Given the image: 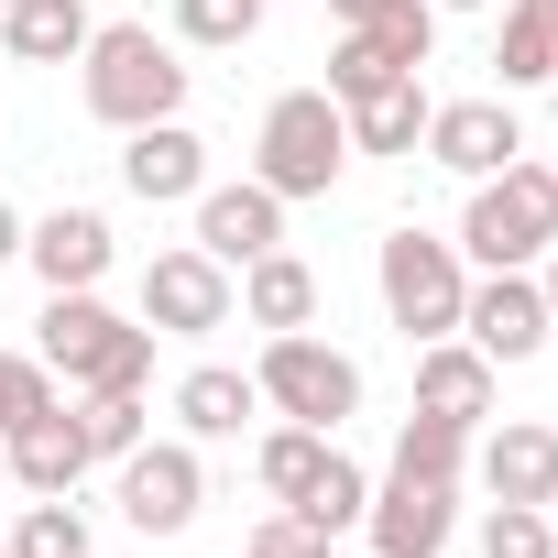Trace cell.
<instances>
[{"instance_id":"obj_1","label":"cell","mask_w":558,"mask_h":558,"mask_svg":"<svg viewBox=\"0 0 558 558\" xmlns=\"http://www.w3.org/2000/svg\"><path fill=\"white\" fill-rule=\"evenodd\" d=\"M77 99H88V121H110V132L175 121V110H186V56H175V34H154V23H99L88 56H77Z\"/></svg>"},{"instance_id":"obj_2","label":"cell","mask_w":558,"mask_h":558,"mask_svg":"<svg viewBox=\"0 0 558 558\" xmlns=\"http://www.w3.org/2000/svg\"><path fill=\"white\" fill-rule=\"evenodd\" d=\"M34 362L66 373L77 395H143L154 329H143V318H110L99 286H88V296H45V351H34Z\"/></svg>"},{"instance_id":"obj_3","label":"cell","mask_w":558,"mask_h":558,"mask_svg":"<svg viewBox=\"0 0 558 558\" xmlns=\"http://www.w3.org/2000/svg\"><path fill=\"white\" fill-rule=\"evenodd\" d=\"M558 252V165H504V175H482L471 186V208H460V263H482V274H504V263H547Z\"/></svg>"},{"instance_id":"obj_4","label":"cell","mask_w":558,"mask_h":558,"mask_svg":"<svg viewBox=\"0 0 558 558\" xmlns=\"http://www.w3.org/2000/svg\"><path fill=\"white\" fill-rule=\"evenodd\" d=\"M252 175L274 186V197H329L340 175H351V121H340V99L329 88H286L263 110V132H252Z\"/></svg>"},{"instance_id":"obj_5","label":"cell","mask_w":558,"mask_h":558,"mask_svg":"<svg viewBox=\"0 0 558 558\" xmlns=\"http://www.w3.org/2000/svg\"><path fill=\"white\" fill-rule=\"evenodd\" d=\"M252 395H263L274 416H296V427L340 438V427L362 416V362H351L340 340H318V329H274L263 362H252Z\"/></svg>"},{"instance_id":"obj_6","label":"cell","mask_w":558,"mask_h":558,"mask_svg":"<svg viewBox=\"0 0 558 558\" xmlns=\"http://www.w3.org/2000/svg\"><path fill=\"white\" fill-rule=\"evenodd\" d=\"M373 286H384V318H395L405 340H449V329H460V296H471V263H460V241H438V230H384Z\"/></svg>"},{"instance_id":"obj_7","label":"cell","mask_w":558,"mask_h":558,"mask_svg":"<svg viewBox=\"0 0 558 558\" xmlns=\"http://www.w3.org/2000/svg\"><path fill=\"white\" fill-rule=\"evenodd\" d=\"M460 340L504 373V362H536L558 340L547 318V286H536V263H504V274H471V296H460Z\"/></svg>"},{"instance_id":"obj_8","label":"cell","mask_w":558,"mask_h":558,"mask_svg":"<svg viewBox=\"0 0 558 558\" xmlns=\"http://www.w3.org/2000/svg\"><path fill=\"white\" fill-rule=\"evenodd\" d=\"M143 329H154V340H208V329H230V263H208L197 241L154 252V263H143Z\"/></svg>"},{"instance_id":"obj_9","label":"cell","mask_w":558,"mask_h":558,"mask_svg":"<svg viewBox=\"0 0 558 558\" xmlns=\"http://www.w3.org/2000/svg\"><path fill=\"white\" fill-rule=\"evenodd\" d=\"M121 471V514L143 525V536H186L197 525V504H208V471H197V438H143L132 460H110Z\"/></svg>"},{"instance_id":"obj_10","label":"cell","mask_w":558,"mask_h":558,"mask_svg":"<svg viewBox=\"0 0 558 558\" xmlns=\"http://www.w3.org/2000/svg\"><path fill=\"white\" fill-rule=\"evenodd\" d=\"M416 154H427V165H449L460 186H482V175H504V165L525 154V121H514V99H504V88H493V99H438Z\"/></svg>"},{"instance_id":"obj_11","label":"cell","mask_w":558,"mask_h":558,"mask_svg":"<svg viewBox=\"0 0 558 558\" xmlns=\"http://www.w3.org/2000/svg\"><path fill=\"white\" fill-rule=\"evenodd\" d=\"M362 525H373V558H449V536H460V482L395 471V482L362 504Z\"/></svg>"},{"instance_id":"obj_12","label":"cell","mask_w":558,"mask_h":558,"mask_svg":"<svg viewBox=\"0 0 558 558\" xmlns=\"http://www.w3.org/2000/svg\"><path fill=\"white\" fill-rule=\"evenodd\" d=\"M186 208H197V252H208V263H230V274H241V263H263L274 241H286V197H274L263 175H241V186H197Z\"/></svg>"},{"instance_id":"obj_13","label":"cell","mask_w":558,"mask_h":558,"mask_svg":"<svg viewBox=\"0 0 558 558\" xmlns=\"http://www.w3.org/2000/svg\"><path fill=\"white\" fill-rule=\"evenodd\" d=\"M121 186H132L143 208H186V197L208 186V143L186 132V110H175V121H143V132H121Z\"/></svg>"},{"instance_id":"obj_14","label":"cell","mask_w":558,"mask_h":558,"mask_svg":"<svg viewBox=\"0 0 558 558\" xmlns=\"http://www.w3.org/2000/svg\"><path fill=\"white\" fill-rule=\"evenodd\" d=\"M23 263L45 274V296H88L99 274L121 263V241H110V219H99V208H56V219H34V230H23Z\"/></svg>"},{"instance_id":"obj_15","label":"cell","mask_w":558,"mask_h":558,"mask_svg":"<svg viewBox=\"0 0 558 558\" xmlns=\"http://www.w3.org/2000/svg\"><path fill=\"white\" fill-rule=\"evenodd\" d=\"M482 493L493 504H558V427H536V416H504L493 438H482Z\"/></svg>"},{"instance_id":"obj_16","label":"cell","mask_w":558,"mask_h":558,"mask_svg":"<svg viewBox=\"0 0 558 558\" xmlns=\"http://www.w3.org/2000/svg\"><path fill=\"white\" fill-rule=\"evenodd\" d=\"M0 449H12V482H23V493H77V482L99 471V460H88V427H77V405H45V416H23Z\"/></svg>"},{"instance_id":"obj_17","label":"cell","mask_w":558,"mask_h":558,"mask_svg":"<svg viewBox=\"0 0 558 558\" xmlns=\"http://www.w3.org/2000/svg\"><path fill=\"white\" fill-rule=\"evenodd\" d=\"M493 384H504V373H493L460 329H449V340H416V405H427V416L482 427V416H493Z\"/></svg>"},{"instance_id":"obj_18","label":"cell","mask_w":558,"mask_h":558,"mask_svg":"<svg viewBox=\"0 0 558 558\" xmlns=\"http://www.w3.org/2000/svg\"><path fill=\"white\" fill-rule=\"evenodd\" d=\"M230 307L274 340V329H318V274L286 252V241H274L263 263H241V286H230Z\"/></svg>"},{"instance_id":"obj_19","label":"cell","mask_w":558,"mask_h":558,"mask_svg":"<svg viewBox=\"0 0 558 558\" xmlns=\"http://www.w3.org/2000/svg\"><path fill=\"white\" fill-rule=\"evenodd\" d=\"M427 110H438V99H427L416 77H384V88H362L340 121H351V154H416V143H427Z\"/></svg>"},{"instance_id":"obj_20","label":"cell","mask_w":558,"mask_h":558,"mask_svg":"<svg viewBox=\"0 0 558 558\" xmlns=\"http://www.w3.org/2000/svg\"><path fill=\"white\" fill-rule=\"evenodd\" d=\"M88 0H12V12H0V45H12L23 66H77L88 56Z\"/></svg>"},{"instance_id":"obj_21","label":"cell","mask_w":558,"mask_h":558,"mask_svg":"<svg viewBox=\"0 0 558 558\" xmlns=\"http://www.w3.org/2000/svg\"><path fill=\"white\" fill-rule=\"evenodd\" d=\"M493 66H504V99H514V88H547V77H558V0H504Z\"/></svg>"},{"instance_id":"obj_22","label":"cell","mask_w":558,"mask_h":558,"mask_svg":"<svg viewBox=\"0 0 558 558\" xmlns=\"http://www.w3.org/2000/svg\"><path fill=\"white\" fill-rule=\"evenodd\" d=\"M252 405H263V395H252V373H230V362H197V373L175 384V427H186V438H241Z\"/></svg>"},{"instance_id":"obj_23","label":"cell","mask_w":558,"mask_h":558,"mask_svg":"<svg viewBox=\"0 0 558 558\" xmlns=\"http://www.w3.org/2000/svg\"><path fill=\"white\" fill-rule=\"evenodd\" d=\"M362 504H373V482H362V460H351V449L329 438V460H318V482H307V493H296L286 514H307L318 536H351V525H362Z\"/></svg>"},{"instance_id":"obj_24","label":"cell","mask_w":558,"mask_h":558,"mask_svg":"<svg viewBox=\"0 0 558 558\" xmlns=\"http://www.w3.org/2000/svg\"><path fill=\"white\" fill-rule=\"evenodd\" d=\"M395 471H416V482H460V471H471V427L416 405V416L395 427Z\"/></svg>"},{"instance_id":"obj_25","label":"cell","mask_w":558,"mask_h":558,"mask_svg":"<svg viewBox=\"0 0 558 558\" xmlns=\"http://www.w3.org/2000/svg\"><path fill=\"white\" fill-rule=\"evenodd\" d=\"M318 460H329V438H318V427H296V416H286V427H274V438H263V449H252V482H263V493H274V504H296V493H307V482H318Z\"/></svg>"},{"instance_id":"obj_26","label":"cell","mask_w":558,"mask_h":558,"mask_svg":"<svg viewBox=\"0 0 558 558\" xmlns=\"http://www.w3.org/2000/svg\"><path fill=\"white\" fill-rule=\"evenodd\" d=\"M351 34H362L384 66H405V77H416V66L438 56V0H395V12H373V23H351Z\"/></svg>"},{"instance_id":"obj_27","label":"cell","mask_w":558,"mask_h":558,"mask_svg":"<svg viewBox=\"0 0 558 558\" xmlns=\"http://www.w3.org/2000/svg\"><path fill=\"white\" fill-rule=\"evenodd\" d=\"M12 558H88V514L66 493H34L23 525H12Z\"/></svg>"},{"instance_id":"obj_28","label":"cell","mask_w":558,"mask_h":558,"mask_svg":"<svg viewBox=\"0 0 558 558\" xmlns=\"http://www.w3.org/2000/svg\"><path fill=\"white\" fill-rule=\"evenodd\" d=\"M263 12H274V0H175V45L230 56V45H252V34H263Z\"/></svg>"},{"instance_id":"obj_29","label":"cell","mask_w":558,"mask_h":558,"mask_svg":"<svg viewBox=\"0 0 558 558\" xmlns=\"http://www.w3.org/2000/svg\"><path fill=\"white\" fill-rule=\"evenodd\" d=\"M77 427H88V460H132V449L154 438L143 395H77Z\"/></svg>"},{"instance_id":"obj_30","label":"cell","mask_w":558,"mask_h":558,"mask_svg":"<svg viewBox=\"0 0 558 558\" xmlns=\"http://www.w3.org/2000/svg\"><path fill=\"white\" fill-rule=\"evenodd\" d=\"M482 558H558L547 504H493V514H482Z\"/></svg>"},{"instance_id":"obj_31","label":"cell","mask_w":558,"mask_h":558,"mask_svg":"<svg viewBox=\"0 0 558 558\" xmlns=\"http://www.w3.org/2000/svg\"><path fill=\"white\" fill-rule=\"evenodd\" d=\"M45 405H56V373L34 351H0V438H12L23 416H45Z\"/></svg>"},{"instance_id":"obj_32","label":"cell","mask_w":558,"mask_h":558,"mask_svg":"<svg viewBox=\"0 0 558 558\" xmlns=\"http://www.w3.org/2000/svg\"><path fill=\"white\" fill-rule=\"evenodd\" d=\"M241 558H329V536H318L307 514H286V504H274V514L241 536Z\"/></svg>"},{"instance_id":"obj_33","label":"cell","mask_w":558,"mask_h":558,"mask_svg":"<svg viewBox=\"0 0 558 558\" xmlns=\"http://www.w3.org/2000/svg\"><path fill=\"white\" fill-rule=\"evenodd\" d=\"M384 77H405V66H384L362 34H340V45H329V99H340V110H351L362 88H384Z\"/></svg>"},{"instance_id":"obj_34","label":"cell","mask_w":558,"mask_h":558,"mask_svg":"<svg viewBox=\"0 0 558 558\" xmlns=\"http://www.w3.org/2000/svg\"><path fill=\"white\" fill-rule=\"evenodd\" d=\"M373 12H395V0H329V23L351 34V23H373Z\"/></svg>"},{"instance_id":"obj_35","label":"cell","mask_w":558,"mask_h":558,"mask_svg":"<svg viewBox=\"0 0 558 558\" xmlns=\"http://www.w3.org/2000/svg\"><path fill=\"white\" fill-rule=\"evenodd\" d=\"M0 263H23V208L0 197Z\"/></svg>"},{"instance_id":"obj_36","label":"cell","mask_w":558,"mask_h":558,"mask_svg":"<svg viewBox=\"0 0 558 558\" xmlns=\"http://www.w3.org/2000/svg\"><path fill=\"white\" fill-rule=\"evenodd\" d=\"M536 286H547V318H558V252H547V274H536Z\"/></svg>"},{"instance_id":"obj_37","label":"cell","mask_w":558,"mask_h":558,"mask_svg":"<svg viewBox=\"0 0 558 558\" xmlns=\"http://www.w3.org/2000/svg\"><path fill=\"white\" fill-rule=\"evenodd\" d=\"M438 12H493V0H438Z\"/></svg>"},{"instance_id":"obj_38","label":"cell","mask_w":558,"mask_h":558,"mask_svg":"<svg viewBox=\"0 0 558 558\" xmlns=\"http://www.w3.org/2000/svg\"><path fill=\"white\" fill-rule=\"evenodd\" d=\"M0 493H12V449H0Z\"/></svg>"},{"instance_id":"obj_39","label":"cell","mask_w":558,"mask_h":558,"mask_svg":"<svg viewBox=\"0 0 558 558\" xmlns=\"http://www.w3.org/2000/svg\"><path fill=\"white\" fill-rule=\"evenodd\" d=\"M0 558H12V536H0Z\"/></svg>"},{"instance_id":"obj_40","label":"cell","mask_w":558,"mask_h":558,"mask_svg":"<svg viewBox=\"0 0 558 558\" xmlns=\"http://www.w3.org/2000/svg\"><path fill=\"white\" fill-rule=\"evenodd\" d=\"M0 12H12V0H0Z\"/></svg>"}]
</instances>
